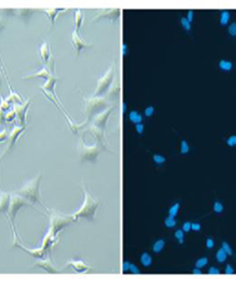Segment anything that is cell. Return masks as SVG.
Segmentation results:
<instances>
[{"label":"cell","instance_id":"cell-2","mask_svg":"<svg viewBox=\"0 0 236 283\" xmlns=\"http://www.w3.org/2000/svg\"><path fill=\"white\" fill-rule=\"evenodd\" d=\"M81 187H82V189H84V194H85L84 204H82L81 208L74 214L73 218H74V219H76V218H79V217H84V218H86V219H89V221H92L94 217H95L96 208L99 207V201H97V199H94L91 195H90V193L86 190L84 184H82Z\"/></svg>","mask_w":236,"mask_h":283},{"label":"cell","instance_id":"cell-29","mask_svg":"<svg viewBox=\"0 0 236 283\" xmlns=\"http://www.w3.org/2000/svg\"><path fill=\"white\" fill-rule=\"evenodd\" d=\"M180 23H181V25L184 26V29H185L186 32H190L191 30V23H189V20H187L186 18H181L180 19Z\"/></svg>","mask_w":236,"mask_h":283},{"label":"cell","instance_id":"cell-10","mask_svg":"<svg viewBox=\"0 0 236 283\" xmlns=\"http://www.w3.org/2000/svg\"><path fill=\"white\" fill-rule=\"evenodd\" d=\"M29 105H30V100L26 101L24 105H19V107H15V112H16L18 118L20 119V122H21V127H24V125H25V115H26V110H28Z\"/></svg>","mask_w":236,"mask_h":283},{"label":"cell","instance_id":"cell-44","mask_svg":"<svg viewBox=\"0 0 236 283\" xmlns=\"http://www.w3.org/2000/svg\"><path fill=\"white\" fill-rule=\"evenodd\" d=\"M129 261H125L122 263V272H127V269H129Z\"/></svg>","mask_w":236,"mask_h":283},{"label":"cell","instance_id":"cell-30","mask_svg":"<svg viewBox=\"0 0 236 283\" xmlns=\"http://www.w3.org/2000/svg\"><path fill=\"white\" fill-rule=\"evenodd\" d=\"M184 233H185V232H184L182 229H178V231L175 232V238L179 241L180 244L184 243Z\"/></svg>","mask_w":236,"mask_h":283},{"label":"cell","instance_id":"cell-27","mask_svg":"<svg viewBox=\"0 0 236 283\" xmlns=\"http://www.w3.org/2000/svg\"><path fill=\"white\" fill-rule=\"evenodd\" d=\"M219 66H220L222 70L229 71V70H230L231 68H232V63H231V62H227V60H221L220 64H219Z\"/></svg>","mask_w":236,"mask_h":283},{"label":"cell","instance_id":"cell-3","mask_svg":"<svg viewBox=\"0 0 236 283\" xmlns=\"http://www.w3.org/2000/svg\"><path fill=\"white\" fill-rule=\"evenodd\" d=\"M24 206H29V207H33L30 201H28L26 198H24L22 195H19L16 193H13L11 194V199H10V207H9V210H7V217L10 218V222H11V228L14 231V234L16 237V232H15V217H16V213L18 210Z\"/></svg>","mask_w":236,"mask_h":283},{"label":"cell","instance_id":"cell-41","mask_svg":"<svg viewBox=\"0 0 236 283\" xmlns=\"http://www.w3.org/2000/svg\"><path fill=\"white\" fill-rule=\"evenodd\" d=\"M182 231H184V232H189V231H191V223H190V222H185V223L182 224Z\"/></svg>","mask_w":236,"mask_h":283},{"label":"cell","instance_id":"cell-50","mask_svg":"<svg viewBox=\"0 0 236 283\" xmlns=\"http://www.w3.org/2000/svg\"><path fill=\"white\" fill-rule=\"evenodd\" d=\"M5 154H6V150H5V152H3L1 154H0V164H1V160H3V158L5 157Z\"/></svg>","mask_w":236,"mask_h":283},{"label":"cell","instance_id":"cell-16","mask_svg":"<svg viewBox=\"0 0 236 283\" xmlns=\"http://www.w3.org/2000/svg\"><path fill=\"white\" fill-rule=\"evenodd\" d=\"M60 9H48V10H43L44 14H46L49 18H50V23H51V28L55 26V16L60 13Z\"/></svg>","mask_w":236,"mask_h":283},{"label":"cell","instance_id":"cell-53","mask_svg":"<svg viewBox=\"0 0 236 283\" xmlns=\"http://www.w3.org/2000/svg\"><path fill=\"white\" fill-rule=\"evenodd\" d=\"M0 85H1V79H0Z\"/></svg>","mask_w":236,"mask_h":283},{"label":"cell","instance_id":"cell-19","mask_svg":"<svg viewBox=\"0 0 236 283\" xmlns=\"http://www.w3.org/2000/svg\"><path fill=\"white\" fill-rule=\"evenodd\" d=\"M129 119H130L134 124H139V123H141V122H142V115H141L139 112H136V110H131V112L129 113Z\"/></svg>","mask_w":236,"mask_h":283},{"label":"cell","instance_id":"cell-13","mask_svg":"<svg viewBox=\"0 0 236 283\" xmlns=\"http://www.w3.org/2000/svg\"><path fill=\"white\" fill-rule=\"evenodd\" d=\"M40 56L45 64L49 63V59H50V48H49V44L46 41H43V44L40 47Z\"/></svg>","mask_w":236,"mask_h":283},{"label":"cell","instance_id":"cell-33","mask_svg":"<svg viewBox=\"0 0 236 283\" xmlns=\"http://www.w3.org/2000/svg\"><path fill=\"white\" fill-rule=\"evenodd\" d=\"M127 271H129L130 273H133V274H139V273H140V269H139L135 264H133V263H129V269H127Z\"/></svg>","mask_w":236,"mask_h":283},{"label":"cell","instance_id":"cell-43","mask_svg":"<svg viewBox=\"0 0 236 283\" xmlns=\"http://www.w3.org/2000/svg\"><path fill=\"white\" fill-rule=\"evenodd\" d=\"M200 228H201V225L199 223H191V229L192 231H200Z\"/></svg>","mask_w":236,"mask_h":283},{"label":"cell","instance_id":"cell-20","mask_svg":"<svg viewBox=\"0 0 236 283\" xmlns=\"http://www.w3.org/2000/svg\"><path fill=\"white\" fill-rule=\"evenodd\" d=\"M165 247V241L164 239H157L152 244V252L154 253H160Z\"/></svg>","mask_w":236,"mask_h":283},{"label":"cell","instance_id":"cell-38","mask_svg":"<svg viewBox=\"0 0 236 283\" xmlns=\"http://www.w3.org/2000/svg\"><path fill=\"white\" fill-rule=\"evenodd\" d=\"M135 129H136V132L139 134H142V133H144L145 127H144V124H142V123H139V124H135Z\"/></svg>","mask_w":236,"mask_h":283},{"label":"cell","instance_id":"cell-39","mask_svg":"<svg viewBox=\"0 0 236 283\" xmlns=\"http://www.w3.org/2000/svg\"><path fill=\"white\" fill-rule=\"evenodd\" d=\"M222 248H224V251L226 252V253H227L229 256H231V254H232V249H231V247L229 246V244H227L226 242H222Z\"/></svg>","mask_w":236,"mask_h":283},{"label":"cell","instance_id":"cell-8","mask_svg":"<svg viewBox=\"0 0 236 283\" xmlns=\"http://www.w3.org/2000/svg\"><path fill=\"white\" fill-rule=\"evenodd\" d=\"M10 199L11 194L5 193V192H0V213H6L10 207Z\"/></svg>","mask_w":236,"mask_h":283},{"label":"cell","instance_id":"cell-48","mask_svg":"<svg viewBox=\"0 0 236 283\" xmlns=\"http://www.w3.org/2000/svg\"><path fill=\"white\" fill-rule=\"evenodd\" d=\"M127 54V45L122 44V56H125Z\"/></svg>","mask_w":236,"mask_h":283},{"label":"cell","instance_id":"cell-35","mask_svg":"<svg viewBox=\"0 0 236 283\" xmlns=\"http://www.w3.org/2000/svg\"><path fill=\"white\" fill-rule=\"evenodd\" d=\"M7 137H9V134H7V130L6 129H3L1 132H0V143L5 142L6 139H7Z\"/></svg>","mask_w":236,"mask_h":283},{"label":"cell","instance_id":"cell-28","mask_svg":"<svg viewBox=\"0 0 236 283\" xmlns=\"http://www.w3.org/2000/svg\"><path fill=\"white\" fill-rule=\"evenodd\" d=\"M229 19H230V14H229V11H222V13H221V20H220L221 25H226Z\"/></svg>","mask_w":236,"mask_h":283},{"label":"cell","instance_id":"cell-26","mask_svg":"<svg viewBox=\"0 0 236 283\" xmlns=\"http://www.w3.org/2000/svg\"><path fill=\"white\" fill-rule=\"evenodd\" d=\"M179 209H180V203H175L172 207H170V209H169V216L171 217H176V214L179 213Z\"/></svg>","mask_w":236,"mask_h":283},{"label":"cell","instance_id":"cell-32","mask_svg":"<svg viewBox=\"0 0 236 283\" xmlns=\"http://www.w3.org/2000/svg\"><path fill=\"white\" fill-rule=\"evenodd\" d=\"M154 112H155V108L152 107V105H150V107H146L145 110H144V115L145 116H151L154 114Z\"/></svg>","mask_w":236,"mask_h":283},{"label":"cell","instance_id":"cell-4","mask_svg":"<svg viewBox=\"0 0 236 283\" xmlns=\"http://www.w3.org/2000/svg\"><path fill=\"white\" fill-rule=\"evenodd\" d=\"M112 79H114V68H112V65H111L107 69L106 73H105L103 77L97 80V86H96V90H95L94 97H95V98L103 97L104 94L106 93V90L109 89V86L111 85Z\"/></svg>","mask_w":236,"mask_h":283},{"label":"cell","instance_id":"cell-6","mask_svg":"<svg viewBox=\"0 0 236 283\" xmlns=\"http://www.w3.org/2000/svg\"><path fill=\"white\" fill-rule=\"evenodd\" d=\"M81 149H80V157H81V160L84 162V160H92V162H95L96 160V157H97V154H99V150H100V148H99V145H95V147H86L85 144H82L81 143Z\"/></svg>","mask_w":236,"mask_h":283},{"label":"cell","instance_id":"cell-14","mask_svg":"<svg viewBox=\"0 0 236 283\" xmlns=\"http://www.w3.org/2000/svg\"><path fill=\"white\" fill-rule=\"evenodd\" d=\"M33 78H43L45 80H48V79L50 78V74H49V71L45 69V68H43V69H40V70H36L35 73L28 74L26 77H24V79H33Z\"/></svg>","mask_w":236,"mask_h":283},{"label":"cell","instance_id":"cell-15","mask_svg":"<svg viewBox=\"0 0 236 283\" xmlns=\"http://www.w3.org/2000/svg\"><path fill=\"white\" fill-rule=\"evenodd\" d=\"M67 266H71L76 272H81V273H85L86 271L90 269L89 267L86 266L85 263H82L81 261H71L70 263H67Z\"/></svg>","mask_w":236,"mask_h":283},{"label":"cell","instance_id":"cell-5","mask_svg":"<svg viewBox=\"0 0 236 283\" xmlns=\"http://www.w3.org/2000/svg\"><path fill=\"white\" fill-rule=\"evenodd\" d=\"M86 101V115L88 118H90L94 113H97L99 109L104 108L106 105V100L103 99V98H95L94 97L92 99H85Z\"/></svg>","mask_w":236,"mask_h":283},{"label":"cell","instance_id":"cell-23","mask_svg":"<svg viewBox=\"0 0 236 283\" xmlns=\"http://www.w3.org/2000/svg\"><path fill=\"white\" fill-rule=\"evenodd\" d=\"M176 219H175V217H171V216H167L166 218H165V221H164V224H165V227H167V228H174L175 225H176Z\"/></svg>","mask_w":236,"mask_h":283},{"label":"cell","instance_id":"cell-1","mask_svg":"<svg viewBox=\"0 0 236 283\" xmlns=\"http://www.w3.org/2000/svg\"><path fill=\"white\" fill-rule=\"evenodd\" d=\"M40 180H41V174L35 177V178L31 179V180H28V182L24 184V187L20 188L19 190H15L14 193H16L19 195H22V197L26 198L31 203H41Z\"/></svg>","mask_w":236,"mask_h":283},{"label":"cell","instance_id":"cell-45","mask_svg":"<svg viewBox=\"0 0 236 283\" xmlns=\"http://www.w3.org/2000/svg\"><path fill=\"white\" fill-rule=\"evenodd\" d=\"M206 247H207V248H212L214 247V241L211 238H209L207 241H206Z\"/></svg>","mask_w":236,"mask_h":283},{"label":"cell","instance_id":"cell-11","mask_svg":"<svg viewBox=\"0 0 236 283\" xmlns=\"http://www.w3.org/2000/svg\"><path fill=\"white\" fill-rule=\"evenodd\" d=\"M34 266H35V267H40V268L45 269V271H46V272L58 273V271H56V268H55V267L52 266V264H51V263L49 262V261H43V259H40V258H39Z\"/></svg>","mask_w":236,"mask_h":283},{"label":"cell","instance_id":"cell-31","mask_svg":"<svg viewBox=\"0 0 236 283\" xmlns=\"http://www.w3.org/2000/svg\"><path fill=\"white\" fill-rule=\"evenodd\" d=\"M189 144H187L186 140H182L181 142V148H180V153L181 154H186L187 152H189Z\"/></svg>","mask_w":236,"mask_h":283},{"label":"cell","instance_id":"cell-47","mask_svg":"<svg viewBox=\"0 0 236 283\" xmlns=\"http://www.w3.org/2000/svg\"><path fill=\"white\" fill-rule=\"evenodd\" d=\"M225 271H226L227 274H232V273H234V269H232L231 266H226V269H225Z\"/></svg>","mask_w":236,"mask_h":283},{"label":"cell","instance_id":"cell-24","mask_svg":"<svg viewBox=\"0 0 236 283\" xmlns=\"http://www.w3.org/2000/svg\"><path fill=\"white\" fill-rule=\"evenodd\" d=\"M226 257H227V253L224 251V248H220V249L217 251V253H216V258H217V261L222 263V262L226 261Z\"/></svg>","mask_w":236,"mask_h":283},{"label":"cell","instance_id":"cell-25","mask_svg":"<svg viewBox=\"0 0 236 283\" xmlns=\"http://www.w3.org/2000/svg\"><path fill=\"white\" fill-rule=\"evenodd\" d=\"M152 159H154V162H155V164H157V165H163L165 162H166V158H165L164 156H160V154H154Z\"/></svg>","mask_w":236,"mask_h":283},{"label":"cell","instance_id":"cell-46","mask_svg":"<svg viewBox=\"0 0 236 283\" xmlns=\"http://www.w3.org/2000/svg\"><path fill=\"white\" fill-rule=\"evenodd\" d=\"M192 18H194V11H189V14H187V16H186V19L189 20V23L192 21Z\"/></svg>","mask_w":236,"mask_h":283},{"label":"cell","instance_id":"cell-7","mask_svg":"<svg viewBox=\"0 0 236 283\" xmlns=\"http://www.w3.org/2000/svg\"><path fill=\"white\" fill-rule=\"evenodd\" d=\"M114 110V108H110L109 110H106V112H104V113H99L96 116H95V119H94V125L92 127H96V128H99L100 130H103L104 132V129H105V124H106V120H107V118H109V115L111 114V112Z\"/></svg>","mask_w":236,"mask_h":283},{"label":"cell","instance_id":"cell-12","mask_svg":"<svg viewBox=\"0 0 236 283\" xmlns=\"http://www.w3.org/2000/svg\"><path fill=\"white\" fill-rule=\"evenodd\" d=\"M24 132V127H15L13 130L9 133V142H10V147H13L15 144V142L18 140V138L20 137V134Z\"/></svg>","mask_w":236,"mask_h":283},{"label":"cell","instance_id":"cell-21","mask_svg":"<svg viewBox=\"0 0 236 283\" xmlns=\"http://www.w3.org/2000/svg\"><path fill=\"white\" fill-rule=\"evenodd\" d=\"M118 15H120V10L115 9V10H109V13H105V11H103V13L97 14V16L94 19V20H96L97 18H101V16H109V18H112V19H116V16Z\"/></svg>","mask_w":236,"mask_h":283},{"label":"cell","instance_id":"cell-42","mask_svg":"<svg viewBox=\"0 0 236 283\" xmlns=\"http://www.w3.org/2000/svg\"><path fill=\"white\" fill-rule=\"evenodd\" d=\"M219 273H220V271L217 268H215V267H211V268L209 269V274H219Z\"/></svg>","mask_w":236,"mask_h":283},{"label":"cell","instance_id":"cell-34","mask_svg":"<svg viewBox=\"0 0 236 283\" xmlns=\"http://www.w3.org/2000/svg\"><path fill=\"white\" fill-rule=\"evenodd\" d=\"M207 258H200L196 261V267L197 268H201V267H205L206 264H207Z\"/></svg>","mask_w":236,"mask_h":283},{"label":"cell","instance_id":"cell-18","mask_svg":"<svg viewBox=\"0 0 236 283\" xmlns=\"http://www.w3.org/2000/svg\"><path fill=\"white\" fill-rule=\"evenodd\" d=\"M56 80H58V78L56 77H50L46 80V84H45L44 86H43V89L44 90H49L50 93H54V85H55V83H56Z\"/></svg>","mask_w":236,"mask_h":283},{"label":"cell","instance_id":"cell-51","mask_svg":"<svg viewBox=\"0 0 236 283\" xmlns=\"http://www.w3.org/2000/svg\"><path fill=\"white\" fill-rule=\"evenodd\" d=\"M125 112H126V104L125 103H122V114H125Z\"/></svg>","mask_w":236,"mask_h":283},{"label":"cell","instance_id":"cell-36","mask_svg":"<svg viewBox=\"0 0 236 283\" xmlns=\"http://www.w3.org/2000/svg\"><path fill=\"white\" fill-rule=\"evenodd\" d=\"M222 209H224L222 204H221L220 202H215V204H214V210H215L216 213H221V212H222Z\"/></svg>","mask_w":236,"mask_h":283},{"label":"cell","instance_id":"cell-37","mask_svg":"<svg viewBox=\"0 0 236 283\" xmlns=\"http://www.w3.org/2000/svg\"><path fill=\"white\" fill-rule=\"evenodd\" d=\"M229 34L232 36H236V23H234V24H231L229 26Z\"/></svg>","mask_w":236,"mask_h":283},{"label":"cell","instance_id":"cell-9","mask_svg":"<svg viewBox=\"0 0 236 283\" xmlns=\"http://www.w3.org/2000/svg\"><path fill=\"white\" fill-rule=\"evenodd\" d=\"M73 44H74L75 49H76L78 54L81 51V49H82V48H85V47H90V45H91V43H86V41L82 40L81 38H80V35H79V33L76 32V30H74V32H73Z\"/></svg>","mask_w":236,"mask_h":283},{"label":"cell","instance_id":"cell-49","mask_svg":"<svg viewBox=\"0 0 236 283\" xmlns=\"http://www.w3.org/2000/svg\"><path fill=\"white\" fill-rule=\"evenodd\" d=\"M192 273L194 274H201V271H200V268H197V267H196V268L192 271Z\"/></svg>","mask_w":236,"mask_h":283},{"label":"cell","instance_id":"cell-52","mask_svg":"<svg viewBox=\"0 0 236 283\" xmlns=\"http://www.w3.org/2000/svg\"><path fill=\"white\" fill-rule=\"evenodd\" d=\"M3 29V20H1V18H0V30Z\"/></svg>","mask_w":236,"mask_h":283},{"label":"cell","instance_id":"cell-22","mask_svg":"<svg viewBox=\"0 0 236 283\" xmlns=\"http://www.w3.org/2000/svg\"><path fill=\"white\" fill-rule=\"evenodd\" d=\"M81 25H82V13L80 10H76L75 11V30L79 32Z\"/></svg>","mask_w":236,"mask_h":283},{"label":"cell","instance_id":"cell-17","mask_svg":"<svg viewBox=\"0 0 236 283\" xmlns=\"http://www.w3.org/2000/svg\"><path fill=\"white\" fill-rule=\"evenodd\" d=\"M140 262H141V264L144 267H150V266H151L152 258H151V256L149 254V252H142L141 256H140Z\"/></svg>","mask_w":236,"mask_h":283},{"label":"cell","instance_id":"cell-40","mask_svg":"<svg viewBox=\"0 0 236 283\" xmlns=\"http://www.w3.org/2000/svg\"><path fill=\"white\" fill-rule=\"evenodd\" d=\"M227 144L232 147V145H236V135H232V137H230L227 139Z\"/></svg>","mask_w":236,"mask_h":283}]
</instances>
